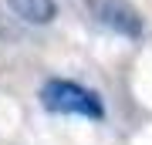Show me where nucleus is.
<instances>
[{
	"mask_svg": "<svg viewBox=\"0 0 152 145\" xmlns=\"http://www.w3.org/2000/svg\"><path fill=\"white\" fill-rule=\"evenodd\" d=\"M41 105L48 111H61V115H81V118L102 122L105 118V101L98 98V91L78 85L71 78H48L41 85Z\"/></svg>",
	"mask_w": 152,
	"mask_h": 145,
	"instance_id": "f257e3e1",
	"label": "nucleus"
},
{
	"mask_svg": "<svg viewBox=\"0 0 152 145\" xmlns=\"http://www.w3.org/2000/svg\"><path fill=\"white\" fill-rule=\"evenodd\" d=\"M7 7L24 24H34V27H44V24H51L58 17V4L54 0H7Z\"/></svg>",
	"mask_w": 152,
	"mask_h": 145,
	"instance_id": "7ed1b4c3",
	"label": "nucleus"
},
{
	"mask_svg": "<svg viewBox=\"0 0 152 145\" xmlns=\"http://www.w3.org/2000/svg\"><path fill=\"white\" fill-rule=\"evenodd\" d=\"M91 14L98 17L102 27H108L129 41H139L145 34V20L129 0H91Z\"/></svg>",
	"mask_w": 152,
	"mask_h": 145,
	"instance_id": "f03ea898",
	"label": "nucleus"
}]
</instances>
